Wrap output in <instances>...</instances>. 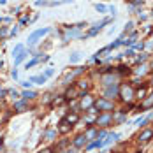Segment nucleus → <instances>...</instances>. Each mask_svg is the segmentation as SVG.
<instances>
[{
  "label": "nucleus",
  "mask_w": 153,
  "mask_h": 153,
  "mask_svg": "<svg viewBox=\"0 0 153 153\" xmlns=\"http://www.w3.org/2000/svg\"><path fill=\"white\" fill-rule=\"evenodd\" d=\"M49 30H51L49 27H44V28H39V30H35L33 33H30V37H28V44H30V46H33V44L41 39V37H44L46 33H49Z\"/></svg>",
  "instance_id": "obj_1"
},
{
  "label": "nucleus",
  "mask_w": 153,
  "mask_h": 153,
  "mask_svg": "<svg viewBox=\"0 0 153 153\" xmlns=\"http://www.w3.org/2000/svg\"><path fill=\"white\" fill-rule=\"evenodd\" d=\"M120 97H122V100H125V102H130L132 99H134V88L132 86H128V85H123V86H120Z\"/></svg>",
  "instance_id": "obj_2"
},
{
  "label": "nucleus",
  "mask_w": 153,
  "mask_h": 153,
  "mask_svg": "<svg viewBox=\"0 0 153 153\" xmlns=\"http://www.w3.org/2000/svg\"><path fill=\"white\" fill-rule=\"evenodd\" d=\"M113 102L111 100H107V99H99L97 102H95V109H99V111H113Z\"/></svg>",
  "instance_id": "obj_3"
},
{
  "label": "nucleus",
  "mask_w": 153,
  "mask_h": 153,
  "mask_svg": "<svg viewBox=\"0 0 153 153\" xmlns=\"http://www.w3.org/2000/svg\"><path fill=\"white\" fill-rule=\"evenodd\" d=\"M111 120H113V116H111L109 113H106V114H100V116L95 120V123H97L99 127H107V125L111 123Z\"/></svg>",
  "instance_id": "obj_4"
},
{
  "label": "nucleus",
  "mask_w": 153,
  "mask_h": 153,
  "mask_svg": "<svg viewBox=\"0 0 153 153\" xmlns=\"http://www.w3.org/2000/svg\"><path fill=\"white\" fill-rule=\"evenodd\" d=\"M92 106H93V99L90 95H83V97H81V102H79V107L85 109V111H88Z\"/></svg>",
  "instance_id": "obj_5"
},
{
  "label": "nucleus",
  "mask_w": 153,
  "mask_h": 153,
  "mask_svg": "<svg viewBox=\"0 0 153 153\" xmlns=\"http://www.w3.org/2000/svg\"><path fill=\"white\" fill-rule=\"evenodd\" d=\"M118 92H120V88H118L116 85H111V86H107V88H106L104 97H106L107 100H109V99H114V97L118 95Z\"/></svg>",
  "instance_id": "obj_6"
},
{
  "label": "nucleus",
  "mask_w": 153,
  "mask_h": 153,
  "mask_svg": "<svg viewBox=\"0 0 153 153\" xmlns=\"http://www.w3.org/2000/svg\"><path fill=\"white\" fill-rule=\"evenodd\" d=\"M152 137H153V130H150V128H148V130L141 132L137 139H139V143H146V141H150Z\"/></svg>",
  "instance_id": "obj_7"
},
{
  "label": "nucleus",
  "mask_w": 153,
  "mask_h": 153,
  "mask_svg": "<svg viewBox=\"0 0 153 153\" xmlns=\"http://www.w3.org/2000/svg\"><path fill=\"white\" fill-rule=\"evenodd\" d=\"M107 23H109V19H102L100 23H97V25H93V28H92L90 32H88V35H95V33H97V32H100V28H102L104 25H107Z\"/></svg>",
  "instance_id": "obj_8"
},
{
  "label": "nucleus",
  "mask_w": 153,
  "mask_h": 153,
  "mask_svg": "<svg viewBox=\"0 0 153 153\" xmlns=\"http://www.w3.org/2000/svg\"><path fill=\"white\" fill-rule=\"evenodd\" d=\"M102 81H104V85H107V86H111V85H116V76H113V74L102 76Z\"/></svg>",
  "instance_id": "obj_9"
},
{
  "label": "nucleus",
  "mask_w": 153,
  "mask_h": 153,
  "mask_svg": "<svg viewBox=\"0 0 153 153\" xmlns=\"http://www.w3.org/2000/svg\"><path fill=\"white\" fill-rule=\"evenodd\" d=\"M77 95H79V88H77V86L69 88V90H67V93H65V97H67V99H76Z\"/></svg>",
  "instance_id": "obj_10"
},
{
  "label": "nucleus",
  "mask_w": 153,
  "mask_h": 153,
  "mask_svg": "<svg viewBox=\"0 0 153 153\" xmlns=\"http://www.w3.org/2000/svg\"><path fill=\"white\" fill-rule=\"evenodd\" d=\"M65 122H67L69 125H71V127H72L74 123L79 122V116H77V114H67V116H65Z\"/></svg>",
  "instance_id": "obj_11"
},
{
  "label": "nucleus",
  "mask_w": 153,
  "mask_h": 153,
  "mask_svg": "<svg viewBox=\"0 0 153 153\" xmlns=\"http://www.w3.org/2000/svg\"><path fill=\"white\" fill-rule=\"evenodd\" d=\"M86 141H88V139L85 137V136H77V137L74 139V146H76V148H81L83 144H86Z\"/></svg>",
  "instance_id": "obj_12"
},
{
  "label": "nucleus",
  "mask_w": 153,
  "mask_h": 153,
  "mask_svg": "<svg viewBox=\"0 0 153 153\" xmlns=\"http://www.w3.org/2000/svg\"><path fill=\"white\" fill-rule=\"evenodd\" d=\"M58 130H60L62 134H67V132L71 130V125L65 122V120H62V122H60V127H58Z\"/></svg>",
  "instance_id": "obj_13"
},
{
  "label": "nucleus",
  "mask_w": 153,
  "mask_h": 153,
  "mask_svg": "<svg viewBox=\"0 0 153 153\" xmlns=\"http://www.w3.org/2000/svg\"><path fill=\"white\" fill-rule=\"evenodd\" d=\"M25 109H27V102H25V100H19V102L14 104V111H18V113H21V111H25Z\"/></svg>",
  "instance_id": "obj_14"
},
{
  "label": "nucleus",
  "mask_w": 153,
  "mask_h": 153,
  "mask_svg": "<svg viewBox=\"0 0 153 153\" xmlns=\"http://www.w3.org/2000/svg\"><path fill=\"white\" fill-rule=\"evenodd\" d=\"M141 107H143V109H150V107H153V93L146 99V100H144V102H143V106H141Z\"/></svg>",
  "instance_id": "obj_15"
},
{
  "label": "nucleus",
  "mask_w": 153,
  "mask_h": 153,
  "mask_svg": "<svg viewBox=\"0 0 153 153\" xmlns=\"http://www.w3.org/2000/svg\"><path fill=\"white\" fill-rule=\"evenodd\" d=\"M30 81L32 83H37V85H42V83H46V76H32Z\"/></svg>",
  "instance_id": "obj_16"
},
{
  "label": "nucleus",
  "mask_w": 153,
  "mask_h": 153,
  "mask_svg": "<svg viewBox=\"0 0 153 153\" xmlns=\"http://www.w3.org/2000/svg\"><path fill=\"white\" fill-rule=\"evenodd\" d=\"M21 97H23L25 100H28V99H35V97H37V93H35V92H28V90H27V92L21 93Z\"/></svg>",
  "instance_id": "obj_17"
},
{
  "label": "nucleus",
  "mask_w": 153,
  "mask_h": 153,
  "mask_svg": "<svg viewBox=\"0 0 153 153\" xmlns=\"http://www.w3.org/2000/svg\"><path fill=\"white\" fill-rule=\"evenodd\" d=\"M69 60H71V63H76V62H79V60H81V53H79V51H76V53H72Z\"/></svg>",
  "instance_id": "obj_18"
},
{
  "label": "nucleus",
  "mask_w": 153,
  "mask_h": 153,
  "mask_svg": "<svg viewBox=\"0 0 153 153\" xmlns=\"http://www.w3.org/2000/svg\"><path fill=\"white\" fill-rule=\"evenodd\" d=\"M95 11H97V13H102V14H104V13H107V7L104 5V4H95Z\"/></svg>",
  "instance_id": "obj_19"
},
{
  "label": "nucleus",
  "mask_w": 153,
  "mask_h": 153,
  "mask_svg": "<svg viewBox=\"0 0 153 153\" xmlns=\"http://www.w3.org/2000/svg\"><path fill=\"white\" fill-rule=\"evenodd\" d=\"M23 51H25V48L21 46V44H18V46H16L14 49H13V56H14V58H16V56H18L19 53H23Z\"/></svg>",
  "instance_id": "obj_20"
},
{
  "label": "nucleus",
  "mask_w": 153,
  "mask_h": 153,
  "mask_svg": "<svg viewBox=\"0 0 153 153\" xmlns=\"http://www.w3.org/2000/svg\"><path fill=\"white\" fill-rule=\"evenodd\" d=\"M25 58H27V53L23 51V53H19V55H18V56H16V58H14V63H16V65H18V63H21V62L25 60Z\"/></svg>",
  "instance_id": "obj_21"
},
{
  "label": "nucleus",
  "mask_w": 153,
  "mask_h": 153,
  "mask_svg": "<svg viewBox=\"0 0 153 153\" xmlns=\"http://www.w3.org/2000/svg\"><path fill=\"white\" fill-rule=\"evenodd\" d=\"M44 137H46L48 141H53V139L56 137V132H55V130H48L46 134H44Z\"/></svg>",
  "instance_id": "obj_22"
},
{
  "label": "nucleus",
  "mask_w": 153,
  "mask_h": 153,
  "mask_svg": "<svg viewBox=\"0 0 153 153\" xmlns=\"http://www.w3.org/2000/svg\"><path fill=\"white\" fill-rule=\"evenodd\" d=\"M144 95H146V90L144 88H141L137 92H134V97H137V99H144Z\"/></svg>",
  "instance_id": "obj_23"
},
{
  "label": "nucleus",
  "mask_w": 153,
  "mask_h": 153,
  "mask_svg": "<svg viewBox=\"0 0 153 153\" xmlns=\"http://www.w3.org/2000/svg\"><path fill=\"white\" fill-rule=\"evenodd\" d=\"M39 63V58H33V60L27 62V65H25V69H30V67H33V65H37Z\"/></svg>",
  "instance_id": "obj_24"
},
{
  "label": "nucleus",
  "mask_w": 153,
  "mask_h": 153,
  "mask_svg": "<svg viewBox=\"0 0 153 153\" xmlns=\"http://www.w3.org/2000/svg\"><path fill=\"white\" fill-rule=\"evenodd\" d=\"M95 136H97V132H95V130H88V132L85 134V137H86V139H92V137H95Z\"/></svg>",
  "instance_id": "obj_25"
},
{
  "label": "nucleus",
  "mask_w": 153,
  "mask_h": 153,
  "mask_svg": "<svg viewBox=\"0 0 153 153\" xmlns=\"http://www.w3.org/2000/svg\"><path fill=\"white\" fill-rule=\"evenodd\" d=\"M134 41H136V35H132L128 41H122V44H128V46H132V44H134Z\"/></svg>",
  "instance_id": "obj_26"
},
{
  "label": "nucleus",
  "mask_w": 153,
  "mask_h": 153,
  "mask_svg": "<svg viewBox=\"0 0 153 153\" xmlns=\"http://www.w3.org/2000/svg\"><path fill=\"white\" fill-rule=\"evenodd\" d=\"M132 27H134V25H132V21H128V23H127V27H125V33L132 30Z\"/></svg>",
  "instance_id": "obj_27"
},
{
  "label": "nucleus",
  "mask_w": 153,
  "mask_h": 153,
  "mask_svg": "<svg viewBox=\"0 0 153 153\" xmlns=\"http://www.w3.org/2000/svg\"><path fill=\"white\" fill-rule=\"evenodd\" d=\"M53 74H55V71H53V69H48L46 72H44V76H46V77H49V76H53Z\"/></svg>",
  "instance_id": "obj_28"
},
{
  "label": "nucleus",
  "mask_w": 153,
  "mask_h": 153,
  "mask_svg": "<svg viewBox=\"0 0 153 153\" xmlns=\"http://www.w3.org/2000/svg\"><path fill=\"white\" fill-rule=\"evenodd\" d=\"M144 72H146V65H143V67L137 69V74H144Z\"/></svg>",
  "instance_id": "obj_29"
},
{
  "label": "nucleus",
  "mask_w": 153,
  "mask_h": 153,
  "mask_svg": "<svg viewBox=\"0 0 153 153\" xmlns=\"http://www.w3.org/2000/svg\"><path fill=\"white\" fill-rule=\"evenodd\" d=\"M62 102H63V99H56V100H53V106H60Z\"/></svg>",
  "instance_id": "obj_30"
},
{
  "label": "nucleus",
  "mask_w": 153,
  "mask_h": 153,
  "mask_svg": "<svg viewBox=\"0 0 153 153\" xmlns=\"http://www.w3.org/2000/svg\"><path fill=\"white\" fill-rule=\"evenodd\" d=\"M107 11H109V13H113V14H114V13H116V7H114V5H109V7H107Z\"/></svg>",
  "instance_id": "obj_31"
},
{
  "label": "nucleus",
  "mask_w": 153,
  "mask_h": 153,
  "mask_svg": "<svg viewBox=\"0 0 153 153\" xmlns=\"http://www.w3.org/2000/svg\"><path fill=\"white\" fill-rule=\"evenodd\" d=\"M21 85H23L25 88H32V81H30V83H28V81H25V83H21Z\"/></svg>",
  "instance_id": "obj_32"
},
{
  "label": "nucleus",
  "mask_w": 153,
  "mask_h": 153,
  "mask_svg": "<svg viewBox=\"0 0 153 153\" xmlns=\"http://www.w3.org/2000/svg\"><path fill=\"white\" fill-rule=\"evenodd\" d=\"M39 153H53V150H42V152H39Z\"/></svg>",
  "instance_id": "obj_33"
},
{
  "label": "nucleus",
  "mask_w": 153,
  "mask_h": 153,
  "mask_svg": "<svg viewBox=\"0 0 153 153\" xmlns=\"http://www.w3.org/2000/svg\"><path fill=\"white\" fill-rule=\"evenodd\" d=\"M67 153H71V152H67Z\"/></svg>",
  "instance_id": "obj_34"
}]
</instances>
